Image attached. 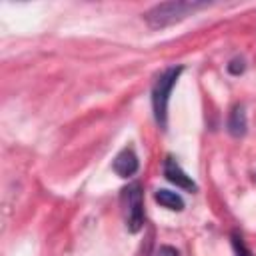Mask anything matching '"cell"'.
I'll list each match as a JSON object with an SVG mask.
<instances>
[{"instance_id": "cell-9", "label": "cell", "mask_w": 256, "mask_h": 256, "mask_svg": "<svg viewBox=\"0 0 256 256\" xmlns=\"http://www.w3.org/2000/svg\"><path fill=\"white\" fill-rule=\"evenodd\" d=\"M244 68H246V64H244V60H242V58H234V60L228 64V72H230V74H234V76L242 74V72H244Z\"/></svg>"}, {"instance_id": "cell-8", "label": "cell", "mask_w": 256, "mask_h": 256, "mask_svg": "<svg viewBox=\"0 0 256 256\" xmlns=\"http://www.w3.org/2000/svg\"><path fill=\"white\" fill-rule=\"evenodd\" d=\"M232 246H234L236 256H252V252L246 248V244H244L240 234H232Z\"/></svg>"}, {"instance_id": "cell-2", "label": "cell", "mask_w": 256, "mask_h": 256, "mask_svg": "<svg viewBox=\"0 0 256 256\" xmlns=\"http://www.w3.org/2000/svg\"><path fill=\"white\" fill-rule=\"evenodd\" d=\"M184 72L182 66H172V68H166L154 88H152V108H154V118H156V124L166 130V124H168V102H170V94H172V88L176 86L180 74Z\"/></svg>"}, {"instance_id": "cell-5", "label": "cell", "mask_w": 256, "mask_h": 256, "mask_svg": "<svg viewBox=\"0 0 256 256\" xmlns=\"http://www.w3.org/2000/svg\"><path fill=\"white\" fill-rule=\"evenodd\" d=\"M112 168H114V172H116L120 178H130V176H134V174L138 172V168H140V162H138L136 152H134L132 148H124V150L116 156Z\"/></svg>"}, {"instance_id": "cell-3", "label": "cell", "mask_w": 256, "mask_h": 256, "mask_svg": "<svg viewBox=\"0 0 256 256\" xmlns=\"http://www.w3.org/2000/svg\"><path fill=\"white\" fill-rule=\"evenodd\" d=\"M124 192H126V200H128V230L132 234H136L144 226V194H142V186L138 182H134Z\"/></svg>"}, {"instance_id": "cell-6", "label": "cell", "mask_w": 256, "mask_h": 256, "mask_svg": "<svg viewBox=\"0 0 256 256\" xmlns=\"http://www.w3.org/2000/svg\"><path fill=\"white\" fill-rule=\"evenodd\" d=\"M246 128H248V120H246V110L242 104L234 106L232 112H230V118H228V132L234 136V138H240L246 134Z\"/></svg>"}, {"instance_id": "cell-1", "label": "cell", "mask_w": 256, "mask_h": 256, "mask_svg": "<svg viewBox=\"0 0 256 256\" xmlns=\"http://www.w3.org/2000/svg\"><path fill=\"white\" fill-rule=\"evenodd\" d=\"M204 6H206L204 2H182V0H178V2H164V4H158L152 10H148L144 20L154 30L168 28V26L184 20L186 16L194 14L196 10H200Z\"/></svg>"}, {"instance_id": "cell-4", "label": "cell", "mask_w": 256, "mask_h": 256, "mask_svg": "<svg viewBox=\"0 0 256 256\" xmlns=\"http://www.w3.org/2000/svg\"><path fill=\"white\" fill-rule=\"evenodd\" d=\"M164 176H166L168 182L176 184L178 188H182V190H186V192H196V190H198V186H196V182L192 180V176H188V174L180 168V164H178L174 158H170V156L164 160Z\"/></svg>"}, {"instance_id": "cell-10", "label": "cell", "mask_w": 256, "mask_h": 256, "mask_svg": "<svg viewBox=\"0 0 256 256\" xmlns=\"http://www.w3.org/2000/svg\"><path fill=\"white\" fill-rule=\"evenodd\" d=\"M156 256H180V254H178V250L172 248V246H160L158 252H156Z\"/></svg>"}, {"instance_id": "cell-7", "label": "cell", "mask_w": 256, "mask_h": 256, "mask_svg": "<svg viewBox=\"0 0 256 256\" xmlns=\"http://www.w3.org/2000/svg\"><path fill=\"white\" fill-rule=\"evenodd\" d=\"M154 200L160 206L168 208V210H174V212H182L184 210V200H182V196L178 192H172V190H164L162 188V190H156Z\"/></svg>"}]
</instances>
